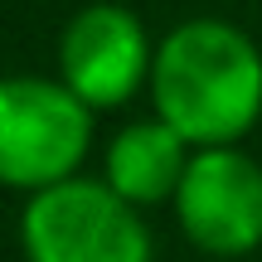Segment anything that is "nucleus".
I'll list each match as a JSON object with an SVG mask.
<instances>
[{
	"label": "nucleus",
	"mask_w": 262,
	"mask_h": 262,
	"mask_svg": "<svg viewBox=\"0 0 262 262\" xmlns=\"http://www.w3.org/2000/svg\"><path fill=\"white\" fill-rule=\"evenodd\" d=\"M156 117L194 150L233 146L262 117V54L228 19H185L156 44Z\"/></svg>",
	"instance_id": "nucleus-1"
},
{
	"label": "nucleus",
	"mask_w": 262,
	"mask_h": 262,
	"mask_svg": "<svg viewBox=\"0 0 262 262\" xmlns=\"http://www.w3.org/2000/svg\"><path fill=\"white\" fill-rule=\"evenodd\" d=\"M175 219L185 238L204 253L243 257L262 243V165L238 146L194 150L175 194Z\"/></svg>",
	"instance_id": "nucleus-4"
},
{
	"label": "nucleus",
	"mask_w": 262,
	"mask_h": 262,
	"mask_svg": "<svg viewBox=\"0 0 262 262\" xmlns=\"http://www.w3.org/2000/svg\"><path fill=\"white\" fill-rule=\"evenodd\" d=\"M189 160H194V146H189L170 122L150 117V122H131V126H122L112 136L102 180L136 209L165 204V199L175 204Z\"/></svg>",
	"instance_id": "nucleus-6"
},
{
	"label": "nucleus",
	"mask_w": 262,
	"mask_h": 262,
	"mask_svg": "<svg viewBox=\"0 0 262 262\" xmlns=\"http://www.w3.org/2000/svg\"><path fill=\"white\" fill-rule=\"evenodd\" d=\"M19 238L29 262H150V233L136 204L88 175L29 194Z\"/></svg>",
	"instance_id": "nucleus-3"
},
{
	"label": "nucleus",
	"mask_w": 262,
	"mask_h": 262,
	"mask_svg": "<svg viewBox=\"0 0 262 262\" xmlns=\"http://www.w3.org/2000/svg\"><path fill=\"white\" fill-rule=\"evenodd\" d=\"M150 68L156 49L141 19L112 0L78 10L58 39V83H68L93 112L131 102L141 88H150Z\"/></svg>",
	"instance_id": "nucleus-5"
},
{
	"label": "nucleus",
	"mask_w": 262,
	"mask_h": 262,
	"mask_svg": "<svg viewBox=\"0 0 262 262\" xmlns=\"http://www.w3.org/2000/svg\"><path fill=\"white\" fill-rule=\"evenodd\" d=\"M93 146V107L68 83L0 78V185L39 194L78 175Z\"/></svg>",
	"instance_id": "nucleus-2"
}]
</instances>
